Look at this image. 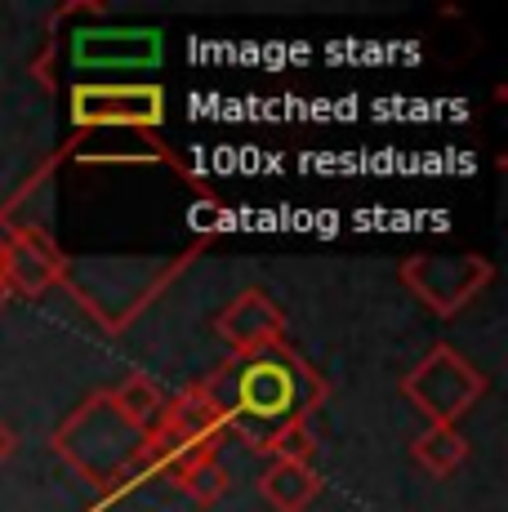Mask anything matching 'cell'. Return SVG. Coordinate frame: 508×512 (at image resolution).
<instances>
[{"mask_svg": "<svg viewBox=\"0 0 508 512\" xmlns=\"http://www.w3.org/2000/svg\"><path fill=\"white\" fill-rule=\"evenodd\" d=\"M201 388L219 401L223 423L250 450H259L268 459H312L317 437H312L308 419L326 401V379L290 343L237 361L228 383L210 374V383L201 379Z\"/></svg>", "mask_w": 508, "mask_h": 512, "instance_id": "cell-1", "label": "cell"}, {"mask_svg": "<svg viewBox=\"0 0 508 512\" xmlns=\"http://www.w3.org/2000/svg\"><path fill=\"white\" fill-rule=\"evenodd\" d=\"M54 455L67 459V468L81 481H90L99 490V508L116 504L121 495H130L143 481V446L148 432L134 428L121 410L112 406L107 392H94L90 401L72 410L63 419V428L54 432Z\"/></svg>", "mask_w": 508, "mask_h": 512, "instance_id": "cell-2", "label": "cell"}, {"mask_svg": "<svg viewBox=\"0 0 508 512\" xmlns=\"http://www.w3.org/2000/svg\"><path fill=\"white\" fill-rule=\"evenodd\" d=\"M188 263L192 250L179 259H67L63 285L103 330H125Z\"/></svg>", "mask_w": 508, "mask_h": 512, "instance_id": "cell-3", "label": "cell"}, {"mask_svg": "<svg viewBox=\"0 0 508 512\" xmlns=\"http://www.w3.org/2000/svg\"><path fill=\"white\" fill-rule=\"evenodd\" d=\"M486 392V374L473 366L468 357H459V348L437 343L424 361L410 374H402V397L419 415H428V423H455L482 401Z\"/></svg>", "mask_w": 508, "mask_h": 512, "instance_id": "cell-4", "label": "cell"}, {"mask_svg": "<svg viewBox=\"0 0 508 512\" xmlns=\"http://www.w3.org/2000/svg\"><path fill=\"white\" fill-rule=\"evenodd\" d=\"M165 90L152 81H76L72 125L76 130H161Z\"/></svg>", "mask_w": 508, "mask_h": 512, "instance_id": "cell-5", "label": "cell"}, {"mask_svg": "<svg viewBox=\"0 0 508 512\" xmlns=\"http://www.w3.org/2000/svg\"><path fill=\"white\" fill-rule=\"evenodd\" d=\"M402 281L437 317H459L495 281V263L482 254H415L402 263Z\"/></svg>", "mask_w": 508, "mask_h": 512, "instance_id": "cell-6", "label": "cell"}, {"mask_svg": "<svg viewBox=\"0 0 508 512\" xmlns=\"http://www.w3.org/2000/svg\"><path fill=\"white\" fill-rule=\"evenodd\" d=\"M161 54L165 36L156 27H76L67 36V58L81 81L99 72H152Z\"/></svg>", "mask_w": 508, "mask_h": 512, "instance_id": "cell-7", "label": "cell"}, {"mask_svg": "<svg viewBox=\"0 0 508 512\" xmlns=\"http://www.w3.org/2000/svg\"><path fill=\"white\" fill-rule=\"evenodd\" d=\"M67 272V254L54 245V236L41 228V223H18L14 232L0 241V281H5L9 294H36L63 285Z\"/></svg>", "mask_w": 508, "mask_h": 512, "instance_id": "cell-8", "label": "cell"}, {"mask_svg": "<svg viewBox=\"0 0 508 512\" xmlns=\"http://www.w3.org/2000/svg\"><path fill=\"white\" fill-rule=\"evenodd\" d=\"M214 334L228 343L232 361H246V357H259V352L286 343V317H281V308L263 290H241L237 299L219 312Z\"/></svg>", "mask_w": 508, "mask_h": 512, "instance_id": "cell-9", "label": "cell"}, {"mask_svg": "<svg viewBox=\"0 0 508 512\" xmlns=\"http://www.w3.org/2000/svg\"><path fill=\"white\" fill-rule=\"evenodd\" d=\"M254 495L263 499L272 512H304L312 499L321 495V472L312 468V459H268L263 472L254 477Z\"/></svg>", "mask_w": 508, "mask_h": 512, "instance_id": "cell-10", "label": "cell"}, {"mask_svg": "<svg viewBox=\"0 0 508 512\" xmlns=\"http://www.w3.org/2000/svg\"><path fill=\"white\" fill-rule=\"evenodd\" d=\"M410 459L428 472V477H455L459 464L468 459V437L451 423H433L410 441Z\"/></svg>", "mask_w": 508, "mask_h": 512, "instance_id": "cell-11", "label": "cell"}, {"mask_svg": "<svg viewBox=\"0 0 508 512\" xmlns=\"http://www.w3.org/2000/svg\"><path fill=\"white\" fill-rule=\"evenodd\" d=\"M165 481H170V486H179L197 508H214L223 495H228V486H232L228 468H223V459H219V450H201V455H192L188 464H179Z\"/></svg>", "mask_w": 508, "mask_h": 512, "instance_id": "cell-12", "label": "cell"}, {"mask_svg": "<svg viewBox=\"0 0 508 512\" xmlns=\"http://www.w3.org/2000/svg\"><path fill=\"white\" fill-rule=\"evenodd\" d=\"M107 397H112V406L121 410L134 428H143V432H148L152 419L165 410V388L152 379V374H143V370L130 374V379H121L116 388H107Z\"/></svg>", "mask_w": 508, "mask_h": 512, "instance_id": "cell-13", "label": "cell"}, {"mask_svg": "<svg viewBox=\"0 0 508 512\" xmlns=\"http://www.w3.org/2000/svg\"><path fill=\"white\" fill-rule=\"evenodd\" d=\"M14 450H18V432L9 428L5 419H0V468L9 464V455H14Z\"/></svg>", "mask_w": 508, "mask_h": 512, "instance_id": "cell-14", "label": "cell"}, {"mask_svg": "<svg viewBox=\"0 0 508 512\" xmlns=\"http://www.w3.org/2000/svg\"><path fill=\"white\" fill-rule=\"evenodd\" d=\"M9 299H14V294H9V290H5V281H0V308H5Z\"/></svg>", "mask_w": 508, "mask_h": 512, "instance_id": "cell-15", "label": "cell"}]
</instances>
